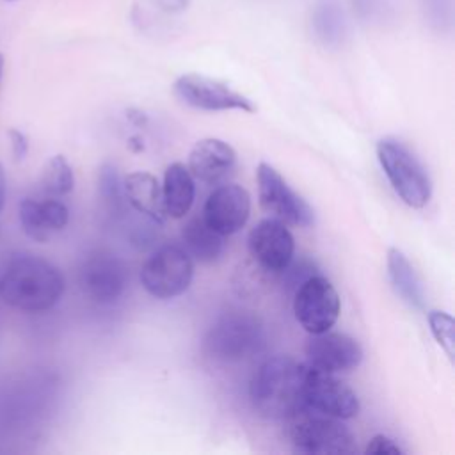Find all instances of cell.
Masks as SVG:
<instances>
[{"instance_id": "cell-4", "label": "cell", "mask_w": 455, "mask_h": 455, "mask_svg": "<svg viewBox=\"0 0 455 455\" xmlns=\"http://www.w3.org/2000/svg\"><path fill=\"white\" fill-rule=\"evenodd\" d=\"M377 158L396 192L411 208H423L432 197V181L411 148L395 137H384L377 142Z\"/></svg>"}, {"instance_id": "cell-11", "label": "cell", "mask_w": 455, "mask_h": 455, "mask_svg": "<svg viewBox=\"0 0 455 455\" xmlns=\"http://www.w3.org/2000/svg\"><path fill=\"white\" fill-rule=\"evenodd\" d=\"M174 94L188 107L208 110V112H220V110L254 112L256 110V105L242 92L235 91L233 87H229L228 84L217 78L204 76L199 73L181 75L174 82Z\"/></svg>"}, {"instance_id": "cell-15", "label": "cell", "mask_w": 455, "mask_h": 455, "mask_svg": "<svg viewBox=\"0 0 455 455\" xmlns=\"http://www.w3.org/2000/svg\"><path fill=\"white\" fill-rule=\"evenodd\" d=\"M236 165L235 149L222 139L206 137L194 144L188 153V171L204 185L224 181Z\"/></svg>"}, {"instance_id": "cell-7", "label": "cell", "mask_w": 455, "mask_h": 455, "mask_svg": "<svg viewBox=\"0 0 455 455\" xmlns=\"http://www.w3.org/2000/svg\"><path fill=\"white\" fill-rule=\"evenodd\" d=\"M339 295L332 283L322 274H311L295 290L293 315L309 334L331 331L339 316Z\"/></svg>"}, {"instance_id": "cell-12", "label": "cell", "mask_w": 455, "mask_h": 455, "mask_svg": "<svg viewBox=\"0 0 455 455\" xmlns=\"http://www.w3.org/2000/svg\"><path fill=\"white\" fill-rule=\"evenodd\" d=\"M247 247L254 263L268 274H281L295 254L293 235L274 217L263 219L251 229Z\"/></svg>"}, {"instance_id": "cell-5", "label": "cell", "mask_w": 455, "mask_h": 455, "mask_svg": "<svg viewBox=\"0 0 455 455\" xmlns=\"http://www.w3.org/2000/svg\"><path fill=\"white\" fill-rule=\"evenodd\" d=\"M288 421V439L295 451L307 455H350L357 451L352 430L339 418L302 409Z\"/></svg>"}, {"instance_id": "cell-30", "label": "cell", "mask_w": 455, "mask_h": 455, "mask_svg": "<svg viewBox=\"0 0 455 455\" xmlns=\"http://www.w3.org/2000/svg\"><path fill=\"white\" fill-rule=\"evenodd\" d=\"M5 204V174H4V167L0 164V212Z\"/></svg>"}, {"instance_id": "cell-8", "label": "cell", "mask_w": 455, "mask_h": 455, "mask_svg": "<svg viewBox=\"0 0 455 455\" xmlns=\"http://www.w3.org/2000/svg\"><path fill=\"white\" fill-rule=\"evenodd\" d=\"M256 180L259 204L270 217L297 228H307L315 222V212L307 201L270 164L261 162L258 165Z\"/></svg>"}, {"instance_id": "cell-16", "label": "cell", "mask_w": 455, "mask_h": 455, "mask_svg": "<svg viewBox=\"0 0 455 455\" xmlns=\"http://www.w3.org/2000/svg\"><path fill=\"white\" fill-rule=\"evenodd\" d=\"M18 217L21 229L28 238L36 242H48L53 233L62 231L68 226L69 210L55 197L43 201L27 197L20 203Z\"/></svg>"}, {"instance_id": "cell-27", "label": "cell", "mask_w": 455, "mask_h": 455, "mask_svg": "<svg viewBox=\"0 0 455 455\" xmlns=\"http://www.w3.org/2000/svg\"><path fill=\"white\" fill-rule=\"evenodd\" d=\"M368 455H400L403 453V448L391 437L384 435V434H377L373 435L364 450Z\"/></svg>"}, {"instance_id": "cell-2", "label": "cell", "mask_w": 455, "mask_h": 455, "mask_svg": "<svg viewBox=\"0 0 455 455\" xmlns=\"http://www.w3.org/2000/svg\"><path fill=\"white\" fill-rule=\"evenodd\" d=\"M304 363L288 355H274L259 364L249 382L254 411L267 419H290L304 403Z\"/></svg>"}, {"instance_id": "cell-3", "label": "cell", "mask_w": 455, "mask_h": 455, "mask_svg": "<svg viewBox=\"0 0 455 455\" xmlns=\"http://www.w3.org/2000/svg\"><path fill=\"white\" fill-rule=\"evenodd\" d=\"M263 339V323L252 311L229 309L208 329L203 350L213 361L236 363L258 352Z\"/></svg>"}, {"instance_id": "cell-21", "label": "cell", "mask_w": 455, "mask_h": 455, "mask_svg": "<svg viewBox=\"0 0 455 455\" xmlns=\"http://www.w3.org/2000/svg\"><path fill=\"white\" fill-rule=\"evenodd\" d=\"M315 37L325 46H339L347 36V20L336 0H322L311 14Z\"/></svg>"}, {"instance_id": "cell-29", "label": "cell", "mask_w": 455, "mask_h": 455, "mask_svg": "<svg viewBox=\"0 0 455 455\" xmlns=\"http://www.w3.org/2000/svg\"><path fill=\"white\" fill-rule=\"evenodd\" d=\"M190 0H156L158 7L165 12H181L187 9Z\"/></svg>"}, {"instance_id": "cell-20", "label": "cell", "mask_w": 455, "mask_h": 455, "mask_svg": "<svg viewBox=\"0 0 455 455\" xmlns=\"http://www.w3.org/2000/svg\"><path fill=\"white\" fill-rule=\"evenodd\" d=\"M183 249L199 263L217 261L226 247L224 236L212 229L203 217L190 219L181 231Z\"/></svg>"}, {"instance_id": "cell-18", "label": "cell", "mask_w": 455, "mask_h": 455, "mask_svg": "<svg viewBox=\"0 0 455 455\" xmlns=\"http://www.w3.org/2000/svg\"><path fill=\"white\" fill-rule=\"evenodd\" d=\"M162 199L165 213L172 219H181L190 212L196 199V185L187 165L174 162L165 169Z\"/></svg>"}, {"instance_id": "cell-28", "label": "cell", "mask_w": 455, "mask_h": 455, "mask_svg": "<svg viewBox=\"0 0 455 455\" xmlns=\"http://www.w3.org/2000/svg\"><path fill=\"white\" fill-rule=\"evenodd\" d=\"M7 133H9V139H11V149H12L14 160L16 162L23 160L28 153V137L23 132L16 130V128H9Z\"/></svg>"}, {"instance_id": "cell-9", "label": "cell", "mask_w": 455, "mask_h": 455, "mask_svg": "<svg viewBox=\"0 0 455 455\" xmlns=\"http://www.w3.org/2000/svg\"><path fill=\"white\" fill-rule=\"evenodd\" d=\"M304 364L306 409L339 419H350L359 414V398L345 382L336 379L334 373Z\"/></svg>"}, {"instance_id": "cell-31", "label": "cell", "mask_w": 455, "mask_h": 455, "mask_svg": "<svg viewBox=\"0 0 455 455\" xmlns=\"http://www.w3.org/2000/svg\"><path fill=\"white\" fill-rule=\"evenodd\" d=\"M5 2H14V0H5Z\"/></svg>"}, {"instance_id": "cell-23", "label": "cell", "mask_w": 455, "mask_h": 455, "mask_svg": "<svg viewBox=\"0 0 455 455\" xmlns=\"http://www.w3.org/2000/svg\"><path fill=\"white\" fill-rule=\"evenodd\" d=\"M41 187L50 197H62L73 190L75 176L66 156L55 155L46 162L41 174Z\"/></svg>"}, {"instance_id": "cell-26", "label": "cell", "mask_w": 455, "mask_h": 455, "mask_svg": "<svg viewBox=\"0 0 455 455\" xmlns=\"http://www.w3.org/2000/svg\"><path fill=\"white\" fill-rule=\"evenodd\" d=\"M425 16L437 28H446L451 20V0H421Z\"/></svg>"}, {"instance_id": "cell-13", "label": "cell", "mask_w": 455, "mask_h": 455, "mask_svg": "<svg viewBox=\"0 0 455 455\" xmlns=\"http://www.w3.org/2000/svg\"><path fill=\"white\" fill-rule=\"evenodd\" d=\"M249 213L251 196L236 183H224L213 188L203 208L204 222L222 236L238 233L249 220Z\"/></svg>"}, {"instance_id": "cell-1", "label": "cell", "mask_w": 455, "mask_h": 455, "mask_svg": "<svg viewBox=\"0 0 455 455\" xmlns=\"http://www.w3.org/2000/svg\"><path fill=\"white\" fill-rule=\"evenodd\" d=\"M66 288L60 270L32 254H18L0 268V299L21 311L53 307Z\"/></svg>"}, {"instance_id": "cell-6", "label": "cell", "mask_w": 455, "mask_h": 455, "mask_svg": "<svg viewBox=\"0 0 455 455\" xmlns=\"http://www.w3.org/2000/svg\"><path fill=\"white\" fill-rule=\"evenodd\" d=\"M194 277V261L180 245H162L142 265L140 281L144 290L162 300L187 291Z\"/></svg>"}, {"instance_id": "cell-24", "label": "cell", "mask_w": 455, "mask_h": 455, "mask_svg": "<svg viewBox=\"0 0 455 455\" xmlns=\"http://www.w3.org/2000/svg\"><path fill=\"white\" fill-rule=\"evenodd\" d=\"M430 332L435 338L437 345L446 352L450 359H453V318L444 311H428L427 313Z\"/></svg>"}, {"instance_id": "cell-19", "label": "cell", "mask_w": 455, "mask_h": 455, "mask_svg": "<svg viewBox=\"0 0 455 455\" xmlns=\"http://www.w3.org/2000/svg\"><path fill=\"white\" fill-rule=\"evenodd\" d=\"M387 275L393 290L407 306H411L412 309L425 307V291L421 279L407 256L396 247H391L387 251Z\"/></svg>"}, {"instance_id": "cell-14", "label": "cell", "mask_w": 455, "mask_h": 455, "mask_svg": "<svg viewBox=\"0 0 455 455\" xmlns=\"http://www.w3.org/2000/svg\"><path fill=\"white\" fill-rule=\"evenodd\" d=\"M307 364L313 368L343 373L357 368L363 361V347L359 341L345 332H320L311 334L306 343Z\"/></svg>"}, {"instance_id": "cell-10", "label": "cell", "mask_w": 455, "mask_h": 455, "mask_svg": "<svg viewBox=\"0 0 455 455\" xmlns=\"http://www.w3.org/2000/svg\"><path fill=\"white\" fill-rule=\"evenodd\" d=\"M78 281L84 293L96 304H112L128 286L124 261L110 251H92L80 265Z\"/></svg>"}, {"instance_id": "cell-17", "label": "cell", "mask_w": 455, "mask_h": 455, "mask_svg": "<svg viewBox=\"0 0 455 455\" xmlns=\"http://www.w3.org/2000/svg\"><path fill=\"white\" fill-rule=\"evenodd\" d=\"M123 185H124L126 203L133 210H137L155 224H162L165 220L167 213L164 208L162 187L153 174L146 171L130 172L123 180Z\"/></svg>"}, {"instance_id": "cell-25", "label": "cell", "mask_w": 455, "mask_h": 455, "mask_svg": "<svg viewBox=\"0 0 455 455\" xmlns=\"http://www.w3.org/2000/svg\"><path fill=\"white\" fill-rule=\"evenodd\" d=\"M354 14L363 23H379L393 12V0H352Z\"/></svg>"}, {"instance_id": "cell-22", "label": "cell", "mask_w": 455, "mask_h": 455, "mask_svg": "<svg viewBox=\"0 0 455 455\" xmlns=\"http://www.w3.org/2000/svg\"><path fill=\"white\" fill-rule=\"evenodd\" d=\"M98 199L103 213L117 220L124 213L126 196L119 171L112 164H103L98 172Z\"/></svg>"}]
</instances>
